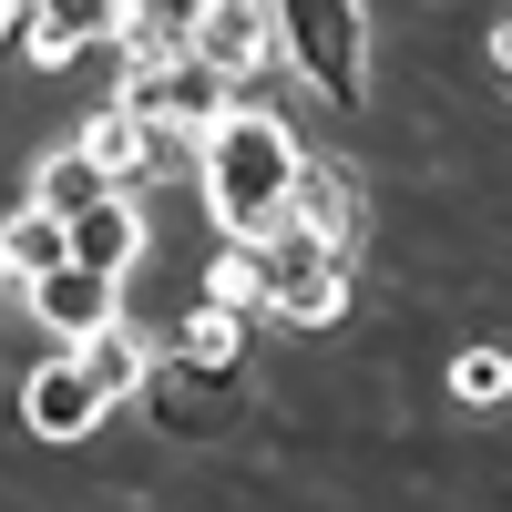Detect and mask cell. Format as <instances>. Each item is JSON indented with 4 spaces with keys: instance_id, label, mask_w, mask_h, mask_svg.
<instances>
[{
    "instance_id": "obj_18",
    "label": "cell",
    "mask_w": 512,
    "mask_h": 512,
    "mask_svg": "<svg viewBox=\"0 0 512 512\" xmlns=\"http://www.w3.org/2000/svg\"><path fill=\"white\" fill-rule=\"evenodd\" d=\"M113 52H123V62H154V52H185V21H164L154 0H134V11H123V31H113Z\"/></svg>"
},
{
    "instance_id": "obj_16",
    "label": "cell",
    "mask_w": 512,
    "mask_h": 512,
    "mask_svg": "<svg viewBox=\"0 0 512 512\" xmlns=\"http://www.w3.org/2000/svg\"><path fill=\"white\" fill-rule=\"evenodd\" d=\"M205 308H236V318L267 308V267H256V246H236V236L216 246V267H205Z\"/></svg>"
},
{
    "instance_id": "obj_15",
    "label": "cell",
    "mask_w": 512,
    "mask_h": 512,
    "mask_svg": "<svg viewBox=\"0 0 512 512\" xmlns=\"http://www.w3.org/2000/svg\"><path fill=\"white\" fill-rule=\"evenodd\" d=\"M103 195H113V185L82 164V144H62L52 164H41V185H31V205H41V216H62V226L82 216V205H103Z\"/></svg>"
},
{
    "instance_id": "obj_1",
    "label": "cell",
    "mask_w": 512,
    "mask_h": 512,
    "mask_svg": "<svg viewBox=\"0 0 512 512\" xmlns=\"http://www.w3.org/2000/svg\"><path fill=\"white\" fill-rule=\"evenodd\" d=\"M297 175H308V154H297V134H287L267 103H226V113L195 134V185H205V216H216L236 246H256V236H277V226H287Z\"/></svg>"
},
{
    "instance_id": "obj_7",
    "label": "cell",
    "mask_w": 512,
    "mask_h": 512,
    "mask_svg": "<svg viewBox=\"0 0 512 512\" xmlns=\"http://www.w3.org/2000/svg\"><path fill=\"white\" fill-rule=\"evenodd\" d=\"M31 318L62 338V349H82V338H103L123 318V277H93V267H52L31 277Z\"/></svg>"
},
{
    "instance_id": "obj_11",
    "label": "cell",
    "mask_w": 512,
    "mask_h": 512,
    "mask_svg": "<svg viewBox=\"0 0 512 512\" xmlns=\"http://www.w3.org/2000/svg\"><path fill=\"white\" fill-rule=\"evenodd\" d=\"M82 164H93V175L123 195V185L154 164V123H144V113H123V103H103L93 123H82Z\"/></svg>"
},
{
    "instance_id": "obj_2",
    "label": "cell",
    "mask_w": 512,
    "mask_h": 512,
    "mask_svg": "<svg viewBox=\"0 0 512 512\" xmlns=\"http://www.w3.org/2000/svg\"><path fill=\"white\" fill-rule=\"evenodd\" d=\"M277 11V62H297L318 103L359 113L369 103V0H267Z\"/></svg>"
},
{
    "instance_id": "obj_12",
    "label": "cell",
    "mask_w": 512,
    "mask_h": 512,
    "mask_svg": "<svg viewBox=\"0 0 512 512\" xmlns=\"http://www.w3.org/2000/svg\"><path fill=\"white\" fill-rule=\"evenodd\" d=\"M175 369H195V379H236V369H246V318L195 297V318L175 328Z\"/></svg>"
},
{
    "instance_id": "obj_19",
    "label": "cell",
    "mask_w": 512,
    "mask_h": 512,
    "mask_svg": "<svg viewBox=\"0 0 512 512\" xmlns=\"http://www.w3.org/2000/svg\"><path fill=\"white\" fill-rule=\"evenodd\" d=\"M492 72L512 82V21H492Z\"/></svg>"
},
{
    "instance_id": "obj_13",
    "label": "cell",
    "mask_w": 512,
    "mask_h": 512,
    "mask_svg": "<svg viewBox=\"0 0 512 512\" xmlns=\"http://www.w3.org/2000/svg\"><path fill=\"white\" fill-rule=\"evenodd\" d=\"M72 359L103 379V400H134V390H154V349H144V328H134V318H113L103 338H82Z\"/></svg>"
},
{
    "instance_id": "obj_4",
    "label": "cell",
    "mask_w": 512,
    "mask_h": 512,
    "mask_svg": "<svg viewBox=\"0 0 512 512\" xmlns=\"http://www.w3.org/2000/svg\"><path fill=\"white\" fill-rule=\"evenodd\" d=\"M113 103H123V113H144V123H154V144H164V134H185V144H195L236 93H226V82L205 72L195 52H154V62H123V93H113Z\"/></svg>"
},
{
    "instance_id": "obj_3",
    "label": "cell",
    "mask_w": 512,
    "mask_h": 512,
    "mask_svg": "<svg viewBox=\"0 0 512 512\" xmlns=\"http://www.w3.org/2000/svg\"><path fill=\"white\" fill-rule=\"evenodd\" d=\"M256 267H267V308L287 328H338L349 318V256H328L318 236H297V226L256 236Z\"/></svg>"
},
{
    "instance_id": "obj_9",
    "label": "cell",
    "mask_w": 512,
    "mask_h": 512,
    "mask_svg": "<svg viewBox=\"0 0 512 512\" xmlns=\"http://www.w3.org/2000/svg\"><path fill=\"white\" fill-rule=\"evenodd\" d=\"M287 226L318 236L328 256H349V236H359V175H349V164H308L297 195H287Z\"/></svg>"
},
{
    "instance_id": "obj_6",
    "label": "cell",
    "mask_w": 512,
    "mask_h": 512,
    "mask_svg": "<svg viewBox=\"0 0 512 512\" xmlns=\"http://www.w3.org/2000/svg\"><path fill=\"white\" fill-rule=\"evenodd\" d=\"M103 379L93 369H82L72 349L62 359H41L31 379H21V420H31V441H82V431H103Z\"/></svg>"
},
{
    "instance_id": "obj_14",
    "label": "cell",
    "mask_w": 512,
    "mask_h": 512,
    "mask_svg": "<svg viewBox=\"0 0 512 512\" xmlns=\"http://www.w3.org/2000/svg\"><path fill=\"white\" fill-rule=\"evenodd\" d=\"M52 267H72V226L62 216H41V205H21L11 226H0V277H52Z\"/></svg>"
},
{
    "instance_id": "obj_10",
    "label": "cell",
    "mask_w": 512,
    "mask_h": 512,
    "mask_svg": "<svg viewBox=\"0 0 512 512\" xmlns=\"http://www.w3.org/2000/svg\"><path fill=\"white\" fill-rule=\"evenodd\" d=\"M134 256H144V205H134V195H103V205H82V216H72V267L123 277Z\"/></svg>"
},
{
    "instance_id": "obj_8",
    "label": "cell",
    "mask_w": 512,
    "mask_h": 512,
    "mask_svg": "<svg viewBox=\"0 0 512 512\" xmlns=\"http://www.w3.org/2000/svg\"><path fill=\"white\" fill-rule=\"evenodd\" d=\"M21 11H31V62H41V72H62V62L93 52V41H113L134 0H21Z\"/></svg>"
},
{
    "instance_id": "obj_17",
    "label": "cell",
    "mask_w": 512,
    "mask_h": 512,
    "mask_svg": "<svg viewBox=\"0 0 512 512\" xmlns=\"http://www.w3.org/2000/svg\"><path fill=\"white\" fill-rule=\"evenodd\" d=\"M451 400L502 410V400H512V349H461V359H451Z\"/></svg>"
},
{
    "instance_id": "obj_20",
    "label": "cell",
    "mask_w": 512,
    "mask_h": 512,
    "mask_svg": "<svg viewBox=\"0 0 512 512\" xmlns=\"http://www.w3.org/2000/svg\"><path fill=\"white\" fill-rule=\"evenodd\" d=\"M11 21H21V0H0V31H11Z\"/></svg>"
},
{
    "instance_id": "obj_5",
    "label": "cell",
    "mask_w": 512,
    "mask_h": 512,
    "mask_svg": "<svg viewBox=\"0 0 512 512\" xmlns=\"http://www.w3.org/2000/svg\"><path fill=\"white\" fill-rule=\"evenodd\" d=\"M185 52L216 72L226 93H246V82L277 62V11L267 0H195L185 11Z\"/></svg>"
}]
</instances>
